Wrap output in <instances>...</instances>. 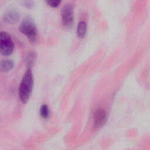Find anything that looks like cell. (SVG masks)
Here are the masks:
<instances>
[{
    "mask_svg": "<svg viewBox=\"0 0 150 150\" xmlns=\"http://www.w3.org/2000/svg\"><path fill=\"white\" fill-rule=\"evenodd\" d=\"M33 84V77L32 69L28 67L27 70L23 76L19 87V97L23 103L28 101Z\"/></svg>",
    "mask_w": 150,
    "mask_h": 150,
    "instance_id": "1",
    "label": "cell"
},
{
    "mask_svg": "<svg viewBox=\"0 0 150 150\" xmlns=\"http://www.w3.org/2000/svg\"><path fill=\"white\" fill-rule=\"evenodd\" d=\"M20 31L32 43L36 42L37 39V29L33 20L27 17L21 22L19 27Z\"/></svg>",
    "mask_w": 150,
    "mask_h": 150,
    "instance_id": "2",
    "label": "cell"
},
{
    "mask_svg": "<svg viewBox=\"0 0 150 150\" xmlns=\"http://www.w3.org/2000/svg\"><path fill=\"white\" fill-rule=\"evenodd\" d=\"M14 49V45L10 35L2 31L0 33V51L4 56L11 55Z\"/></svg>",
    "mask_w": 150,
    "mask_h": 150,
    "instance_id": "3",
    "label": "cell"
},
{
    "mask_svg": "<svg viewBox=\"0 0 150 150\" xmlns=\"http://www.w3.org/2000/svg\"><path fill=\"white\" fill-rule=\"evenodd\" d=\"M62 20L63 25L68 28H71L74 21V10L71 4L64 5L61 11Z\"/></svg>",
    "mask_w": 150,
    "mask_h": 150,
    "instance_id": "4",
    "label": "cell"
},
{
    "mask_svg": "<svg viewBox=\"0 0 150 150\" xmlns=\"http://www.w3.org/2000/svg\"><path fill=\"white\" fill-rule=\"evenodd\" d=\"M107 113L104 110L101 108L97 109L94 111L93 115L94 126L99 128L104 125L107 121Z\"/></svg>",
    "mask_w": 150,
    "mask_h": 150,
    "instance_id": "5",
    "label": "cell"
},
{
    "mask_svg": "<svg viewBox=\"0 0 150 150\" xmlns=\"http://www.w3.org/2000/svg\"><path fill=\"white\" fill-rule=\"evenodd\" d=\"M19 18V15L15 11H9L4 16V21L9 24L15 23Z\"/></svg>",
    "mask_w": 150,
    "mask_h": 150,
    "instance_id": "6",
    "label": "cell"
},
{
    "mask_svg": "<svg viewBox=\"0 0 150 150\" xmlns=\"http://www.w3.org/2000/svg\"><path fill=\"white\" fill-rule=\"evenodd\" d=\"M87 23L84 21H80L79 22L77 26V35L79 38L83 39L85 37L87 33Z\"/></svg>",
    "mask_w": 150,
    "mask_h": 150,
    "instance_id": "7",
    "label": "cell"
},
{
    "mask_svg": "<svg viewBox=\"0 0 150 150\" xmlns=\"http://www.w3.org/2000/svg\"><path fill=\"white\" fill-rule=\"evenodd\" d=\"M14 67V63L11 59H4L1 62V69L4 72H8L11 70Z\"/></svg>",
    "mask_w": 150,
    "mask_h": 150,
    "instance_id": "8",
    "label": "cell"
},
{
    "mask_svg": "<svg viewBox=\"0 0 150 150\" xmlns=\"http://www.w3.org/2000/svg\"><path fill=\"white\" fill-rule=\"evenodd\" d=\"M39 114L40 117L45 120H47L50 117V110L47 104H44L40 106Z\"/></svg>",
    "mask_w": 150,
    "mask_h": 150,
    "instance_id": "9",
    "label": "cell"
},
{
    "mask_svg": "<svg viewBox=\"0 0 150 150\" xmlns=\"http://www.w3.org/2000/svg\"><path fill=\"white\" fill-rule=\"evenodd\" d=\"M63 0H45L46 3L52 8H57Z\"/></svg>",
    "mask_w": 150,
    "mask_h": 150,
    "instance_id": "10",
    "label": "cell"
},
{
    "mask_svg": "<svg viewBox=\"0 0 150 150\" xmlns=\"http://www.w3.org/2000/svg\"><path fill=\"white\" fill-rule=\"evenodd\" d=\"M34 57L35 56L33 55V53H30V54L28 55V56L27 57V60H26V62L28 63V65L29 66V67H30V66H32L33 62L34 61Z\"/></svg>",
    "mask_w": 150,
    "mask_h": 150,
    "instance_id": "11",
    "label": "cell"
}]
</instances>
